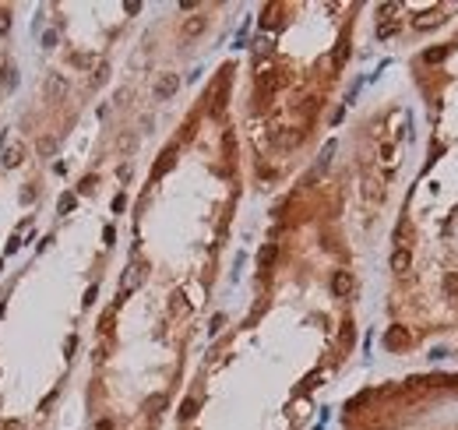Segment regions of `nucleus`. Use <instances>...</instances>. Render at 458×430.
<instances>
[{"label": "nucleus", "mask_w": 458, "mask_h": 430, "mask_svg": "<svg viewBox=\"0 0 458 430\" xmlns=\"http://www.w3.org/2000/svg\"><path fill=\"white\" fill-rule=\"evenodd\" d=\"M412 149V109H360L276 194L247 304L205 346L170 430H321V406L363 335L367 258Z\"/></svg>", "instance_id": "obj_1"}, {"label": "nucleus", "mask_w": 458, "mask_h": 430, "mask_svg": "<svg viewBox=\"0 0 458 430\" xmlns=\"http://www.w3.org/2000/svg\"><path fill=\"white\" fill-rule=\"evenodd\" d=\"M240 60H219L152 149L123 222V258L92 322L85 430H166L223 282L247 198L236 134Z\"/></svg>", "instance_id": "obj_2"}, {"label": "nucleus", "mask_w": 458, "mask_h": 430, "mask_svg": "<svg viewBox=\"0 0 458 430\" xmlns=\"http://www.w3.org/2000/svg\"><path fill=\"white\" fill-rule=\"evenodd\" d=\"M229 4H173L116 67L96 131L54 187L47 222L0 282V430H57L110 289L145 149Z\"/></svg>", "instance_id": "obj_3"}, {"label": "nucleus", "mask_w": 458, "mask_h": 430, "mask_svg": "<svg viewBox=\"0 0 458 430\" xmlns=\"http://www.w3.org/2000/svg\"><path fill=\"white\" fill-rule=\"evenodd\" d=\"M363 14L360 0L258 4L233 99L247 187L258 194H283L321 152Z\"/></svg>", "instance_id": "obj_4"}, {"label": "nucleus", "mask_w": 458, "mask_h": 430, "mask_svg": "<svg viewBox=\"0 0 458 430\" xmlns=\"http://www.w3.org/2000/svg\"><path fill=\"white\" fill-rule=\"evenodd\" d=\"M427 138L392 209L381 349L412 357L448 346L458 360V22L405 60Z\"/></svg>", "instance_id": "obj_5"}, {"label": "nucleus", "mask_w": 458, "mask_h": 430, "mask_svg": "<svg viewBox=\"0 0 458 430\" xmlns=\"http://www.w3.org/2000/svg\"><path fill=\"white\" fill-rule=\"evenodd\" d=\"M145 4H47L50 32L39 39V71L11 116L36 159L54 166L89 109L116 78V54L141 22Z\"/></svg>", "instance_id": "obj_6"}, {"label": "nucleus", "mask_w": 458, "mask_h": 430, "mask_svg": "<svg viewBox=\"0 0 458 430\" xmlns=\"http://www.w3.org/2000/svg\"><path fill=\"white\" fill-rule=\"evenodd\" d=\"M339 430H458V367H427L349 391Z\"/></svg>", "instance_id": "obj_7"}, {"label": "nucleus", "mask_w": 458, "mask_h": 430, "mask_svg": "<svg viewBox=\"0 0 458 430\" xmlns=\"http://www.w3.org/2000/svg\"><path fill=\"white\" fill-rule=\"evenodd\" d=\"M50 198V166L36 159L14 131H7L0 145V282L39 236Z\"/></svg>", "instance_id": "obj_8"}, {"label": "nucleus", "mask_w": 458, "mask_h": 430, "mask_svg": "<svg viewBox=\"0 0 458 430\" xmlns=\"http://www.w3.org/2000/svg\"><path fill=\"white\" fill-rule=\"evenodd\" d=\"M458 22V4H374L370 32L377 47H427Z\"/></svg>", "instance_id": "obj_9"}, {"label": "nucleus", "mask_w": 458, "mask_h": 430, "mask_svg": "<svg viewBox=\"0 0 458 430\" xmlns=\"http://www.w3.org/2000/svg\"><path fill=\"white\" fill-rule=\"evenodd\" d=\"M14 14H18L14 4H0V145L11 131L7 107H11V99L18 92V82H21L18 50H14Z\"/></svg>", "instance_id": "obj_10"}]
</instances>
